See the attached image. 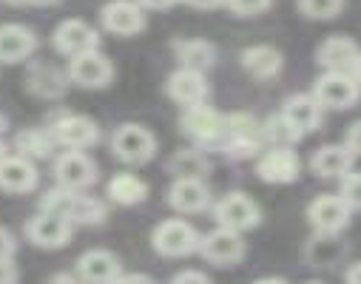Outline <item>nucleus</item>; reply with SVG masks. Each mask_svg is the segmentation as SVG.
I'll use <instances>...</instances> for the list:
<instances>
[{"instance_id": "nucleus-1", "label": "nucleus", "mask_w": 361, "mask_h": 284, "mask_svg": "<svg viewBox=\"0 0 361 284\" xmlns=\"http://www.w3.org/2000/svg\"><path fill=\"white\" fill-rule=\"evenodd\" d=\"M40 211L66 216L71 225H100L109 216V208L100 199L85 197L80 191H68V187H60V185L43 197Z\"/></svg>"}, {"instance_id": "nucleus-2", "label": "nucleus", "mask_w": 361, "mask_h": 284, "mask_svg": "<svg viewBox=\"0 0 361 284\" xmlns=\"http://www.w3.org/2000/svg\"><path fill=\"white\" fill-rule=\"evenodd\" d=\"M264 140H262V123L247 114V111H236L225 117V137L219 142V148L231 156V159H250L262 151Z\"/></svg>"}, {"instance_id": "nucleus-3", "label": "nucleus", "mask_w": 361, "mask_h": 284, "mask_svg": "<svg viewBox=\"0 0 361 284\" xmlns=\"http://www.w3.org/2000/svg\"><path fill=\"white\" fill-rule=\"evenodd\" d=\"M151 245L159 256L165 259H183V256H191L197 253L200 247V233L191 222L185 219H165L154 228L151 233Z\"/></svg>"}, {"instance_id": "nucleus-4", "label": "nucleus", "mask_w": 361, "mask_h": 284, "mask_svg": "<svg viewBox=\"0 0 361 284\" xmlns=\"http://www.w3.org/2000/svg\"><path fill=\"white\" fill-rule=\"evenodd\" d=\"M313 97L319 100L322 109L344 111L358 103L361 88L350 71H324L313 85Z\"/></svg>"}, {"instance_id": "nucleus-5", "label": "nucleus", "mask_w": 361, "mask_h": 284, "mask_svg": "<svg viewBox=\"0 0 361 284\" xmlns=\"http://www.w3.org/2000/svg\"><path fill=\"white\" fill-rule=\"evenodd\" d=\"M111 151L126 165H145L157 154V140L148 128L137 123H126L111 134Z\"/></svg>"}, {"instance_id": "nucleus-6", "label": "nucleus", "mask_w": 361, "mask_h": 284, "mask_svg": "<svg viewBox=\"0 0 361 284\" xmlns=\"http://www.w3.org/2000/svg\"><path fill=\"white\" fill-rule=\"evenodd\" d=\"M197 253H200L205 261L216 264V267H233V264H239V261L245 259L247 245H245L242 233H236V230L219 225L216 230L200 236V247H197Z\"/></svg>"}, {"instance_id": "nucleus-7", "label": "nucleus", "mask_w": 361, "mask_h": 284, "mask_svg": "<svg viewBox=\"0 0 361 284\" xmlns=\"http://www.w3.org/2000/svg\"><path fill=\"white\" fill-rule=\"evenodd\" d=\"M66 74H68V82H74L80 88H106L114 80V66L106 54L92 49V51L68 57Z\"/></svg>"}, {"instance_id": "nucleus-8", "label": "nucleus", "mask_w": 361, "mask_h": 284, "mask_svg": "<svg viewBox=\"0 0 361 284\" xmlns=\"http://www.w3.org/2000/svg\"><path fill=\"white\" fill-rule=\"evenodd\" d=\"M179 128L185 137H191L197 145H219L225 137V117L214 109H208L205 103L200 106H188L185 114L179 117Z\"/></svg>"}, {"instance_id": "nucleus-9", "label": "nucleus", "mask_w": 361, "mask_h": 284, "mask_svg": "<svg viewBox=\"0 0 361 284\" xmlns=\"http://www.w3.org/2000/svg\"><path fill=\"white\" fill-rule=\"evenodd\" d=\"M54 179L60 187H68V191H85V187L97 182V165L85 151L68 148L54 159Z\"/></svg>"}, {"instance_id": "nucleus-10", "label": "nucleus", "mask_w": 361, "mask_h": 284, "mask_svg": "<svg viewBox=\"0 0 361 284\" xmlns=\"http://www.w3.org/2000/svg\"><path fill=\"white\" fill-rule=\"evenodd\" d=\"M214 219H216V225H222V228H231V230H236V233H245V230H253V228L262 222V211H259V205H256L247 194L233 191V194H225V197L216 202Z\"/></svg>"}, {"instance_id": "nucleus-11", "label": "nucleus", "mask_w": 361, "mask_h": 284, "mask_svg": "<svg viewBox=\"0 0 361 284\" xmlns=\"http://www.w3.org/2000/svg\"><path fill=\"white\" fill-rule=\"evenodd\" d=\"M302 173L299 154L285 145H270V151L259 154L256 159V176L270 185H290Z\"/></svg>"}, {"instance_id": "nucleus-12", "label": "nucleus", "mask_w": 361, "mask_h": 284, "mask_svg": "<svg viewBox=\"0 0 361 284\" xmlns=\"http://www.w3.org/2000/svg\"><path fill=\"white\" fill-rule=\"evenodd\" d=\"M353 208L338 194H322L307 205V222L316 233H341L350 225Z\"/></svg>"}, {"instance_id": "nucleus-13", "label": "nucleus", "mask_w": 361, "mask_h": 284, "mask_svg": "<svg viewBox=\"0 0 361 284\" xmlns=\"http://www.w3.org/2000/svg\"><path fill=\"white\" fill-rule=\"evenodd\" d=\"M51 137L57 145L63 148H77V151H85L97 145L100 140V128L92 117H82V114H63L60 120L51 123Z\"/></svg>"}, {"instance_id": "nucleus-14", "label": "nucleus", "mask_w": 361, "mask_h": 284, "mask_svg": "<svg viewBox=\"0 0 361 284\" xmlns=\"http://www.w3.org/2000/svg\"><path fill=\"white\" fill-rule=\"evenodd\" d=\"M165 94L179 103V106H200L208 100V80H205V71H197V68H188V66H179L168 80H165Z\"/></svg>"}, {"instance_id": "nucleus-15", "label": "nucleus", "mask_w": 361, "mask_h": 284, "mask_svg": "<svg viewBox=\"0 0 361 284\" xmlns=\"http://www.w3.org/2000/svg\"><path fill=\"white\" fill-rule=\"evenodd\" d=\"M71 222L66 216H57V214H49V211H40L37 216H32L26 222V236L35 247H43V250H57V247H66L68 239H71Z\"/></svg>"}, {"instance_id": "nucleus-16", "label": "nucleus", "mask_w": 361, "mask_h": 284, "mask_svg": "<svg viewBox=\"0 0 361 284\" xmlns=\"http://www.w3.org/2000/svg\"><path fill=\"white\" fill-rule=\"evenodd\" d=\"M100 23L106 32L120 37H134L145 29V9L137 0H111L100 12Z\"/></svg>"}, {"instance_id": "nucleus-17", "label": "nucleus", "mask_w": 361, "mask_h": 284, "mask_svg": "<svg viewBox=\"0 0 361 284\" xmlns=\"http://www.w3.org/2000/svg\"><path fill=\"white\" fill-rule=\"evenodd\" d=\"M51 43H54V51L63 54V57H74V54H82V51H92L100 46V35L97 29H92L85 20H63L54 35H51Z\"/></svg>"}, {"instance_id": "nucleus-18", "label": "nucleus", "mask_w": 361, "mask_h": 284, "mask_svg": "<svg viewBox=\"0 0 361 284\" xmlns=\"http://www.w3.org/2000/svg\"><path fill=\"white\" fill-rule=\"evenodd\" d=\"M168 205L176 214H202L211 205V191L202 179H173L168 187Z\"/></svg>"}, {"instance_id": "nucleus-19", "label": "nucleus", "mask_w": 361, "mask_h": 284, "mask_svg": "<svg viewBox=\"0 0 361 284\" xmlns=\"http://www.w3.org/2000/svg\"><path fill=\"white\" fill-rule=\"evenodd\" d=\"M37 187V168L29 156H4L0 159V191L29 194Z\"/></svg>"}, {"instance_id": "nucleus-20", "label": "nucleus", "mask_w": 361, "mask_h": 284, "mask_svg": "<svg viewBox=\"0 0 361 284\" xmlns=\"http://www.w3.org/2000/svg\"><path fill=\"white\" fill-rule=\"evenodd\" d=\"M37 37L29 26L4 23L0 26V63H23L35 54Z\"/></svg>"}, {"instance_id": "nucleus-21", "label": "nucleus", "mask_w": 361, "mask_h": 284, "mask_svg": "<svg viewBox=\"0 0 361 284\" xmlns=\"http://www.w3.org/2000/svg\"><path fill=\"white\" fill-rule=\"evenodd\" d=\"M358 43L347 35H333L316 49V63L324 71H350L358 57Z\"/></svg>"}, {"instance_id": "nucleus-22", "label": "nucleus", "mask_w": 361, "mask_h": 284, "mask_svg": "<svg viewBox=\"0 0 361 284\" xmlns=\"http://www.w3.org/2000/svg\"><path fill=\"white\" fill-rule=\"evenodd\" d=\"M123 264L111 250H85L77 259V278L82 281H120Z\"/></svg>"}, {"instance_id": "nucleus-23", "label": "nucleus", "mask_w": 361, "mask_h": 284, "mask_svg": "<svg viewBox=\"0 0 361 284\" xmlns=\"http://www.w3.org/2000/svg\"><path fill=\"white\" fill-rule=\"evenodd\" d=\"M355 154L347 145H322L310 156V171L322 179H341L347 171H353Z\"/></svg>"}, {"instance_id": "nucleus-24", "label": "nucleus", "mask_w": 361, "mask_h": 284, "mask_svg": "<svg viewBox=\"0 0 361 284\" xmlns=\"http://www.w3.org/2000/svg\"><path fill=\"white\" fill-rule=\"evenodd\" d=\"M239 60H242V68L256 80H274L285 66L282 51L274 46H250L242 51Z\"/></svg>"}, {"instance_id": "nucleus-25", "label": "nucleus", "mask_w": 361, "mask_h": 284, "mask_svg": "<svg viewBox=\"0 0 361 284\" xmlns=\"http://www.w3.org/2000/svg\"><path fill=\"white\" fill-rule=\"evenodd\" d=\"M282 114L302 131V134H310L322 125V106L313 94H293V97L285 100L282 106Z\"/></svg>"}, {"instance_id": "nucleus-26", "label": "nucleus", "mask_w": 361, "mask_h": 284, "mask_svg": "<svg viewBox=\"0 0 361 284\" xmlns=\"http://www.w3.org/2000/svg\"><path fill=\"white\" fill-rule=\"evenodd\" d=\"M68 88V74L60 71L57 66H49V63H37L32 66L29 71V91L37 94L43 100H57L63 97Z\"/></svg>"}, {"instance_id": "nucleus-27", "label": "nucleus", "mask_w": 361, "mask_h": 284, "mask_svg": "<svg viewBox=\"0 0 361 284\" xmlns=\"http://www.w3.org/2000/svg\"><path fill=\"white\" fill-rule=\"evenodd\" d=\"M179 66H188L197 71H208L216 63V46L208 40H173L171 43Z\"/></svg>"}, {"instance_id": "nucleus-28", "label": "nucleus", "mask_w": 361, "mask_h": 284, "mask_svg": "<svg viewBox=\"0 0 361 284\" xmlns=\"http://www.w3.org/2000/svg\"><path fill=\"white\" fill-rule=\"evenodd\" d=\"M106 194H109V199H111L114 205L131 208V205L145 202V197H148V185H145L140 176H134V173H117V176L109 182Z\"/></svg>"}, {"instance_id": "nucleus-29", "label": "nucleus", "mask_w": 361, "mask_h": 284, "mask_svg": "<svg viewBox=\"0 0 361 284\" xmlns=\"http://www.w3.org/2000/svg\"><path fill=\"white\" fill-rule=\"evenodd\" d=\"M208 171H211V162L200 148L176 151L168 159V173H173L176 179H205Z\"/></svg>"}, {"instance_id": "nucleus-30", "label": "nucleus", "mask_w": 361, "mask_h": 284, "mask_svg": "<svg viewBox=\"0 0 361 284\" xmlns=\"http://www.w3.org/2000/svg\"><path fill=\"white\" fill-rule=\"evenodd\" d=\"M338 233H316L310 242H307V247H305V259L310 261V264H322V267H330V264H336L341 256H344V245L336 239Z\"/></svg>"}, {"instance_id": "nucleus-31", "label": "nucleus", "mask_w": 361, "mask_h": 284, "mask_svg": "<svg viewBox=\"0 0 361 284\" xmlns=\"http://www.w3.org/2000/svg\"><path fill=\"white\" fill-rule=\"evenodd\" d=\"M305 134L285 117V114H274L262 123V140L267 145H285V148H293Z\"/></svg>"}, {"instance_id": "nucleus-32", "label": "nucleus", "mask_w": 361, "mask_h": 284, "mask_svg": "<svg viewBox=\"0 0 361 284\" xmlns=\"http://www.w3.org/2000/svg\"><path fill=\"white\" fill-rule=\"evenodd\" d=\"M54 145L57 142H54L51 131H40V128H29V131H23V134L15 137V148L20 151V156H29V159L49 156Z\"/></svg>"}, {"instance_id": "nucleus-33", "label": "nucleus", "mask_w": 361, "mask_h": 284, "mask_svg": "<svg viewBox=\"0 0 361 284\" xmlns=\"http://www.w3.org/2000/svg\"><path fill=\"white\" fill-rule=\"evenodd\" d=\"M344 0H299V12L307 20H333L341 15Z\"/></svg>"}, {"instance_id": "nucleus-34", "label": "nucleus", "mask_w": 361, "mask_h": 284, "mask_svg": "<svg viewBox=\"0 0 361 284\" xmlns=\"http://www.w3.org/2000/svg\"><path fill=\"white\" fill-rule=\"evenodd\" d=\"M353 211H361V173H344L341 176V194H338Z\"/></svg>"}, {"instance_id": "nucleus-35", "label": "nucleus", "mask_w": 361, "mask_h": 284, "mask_svg": "<svg viewBox=\"0 0 361 284\" xmlns=\"http://www.w3.org/2000/svg\"><path fill=\"white\" fill-rule=\"evenodd\" d=\"M274 0H225V6L236 15V18H256L262 12L270 9Z\"/></svg>"}, {"instance_id": "nucleus-36", "label": "nucleus", "mask_w": 361, "mask_h": 284, "mask_svg": "<svg viewBox=\"0 0 361 284\" xmlns=\"http://www.w3.org/2000/svg\"><path fill=\"white\" fill-rule=\"evenodd\" d=\"M344 145L358 156L361 154V120L358 123H353L350 128H347V137H344Z\"/></svg>"}, {"instance_id": "nucleus-37", "label": "nucleus", "mask_w": 361, "mask_h": 284, "mask_svg": "<svg viewBox=\"0 0 361 284\" xmlns=\"http://www.w3.org/2000/svg\"><path fill=\"white\" fill-rule=\"evenodd\" d=\"M15 250H18L15 236H12L6 228H0V259H12V256H15Z\"/></svg>"}, {"instance_id": "nucleus-38", "label": "nucleus", "mask_w": 361, "mask_h": 284, "mask_svg": "<svg viewBox=\"0 0 361 284\" xmlns=\"http://www.w3.org/2000/svg\"><path fill=\"white\" fill-rule=\"evenodd\" d=\"M18 270L12 264V259H0V284H6V281H18Z\"/></svg>"}, {"instance_id": "nucleus-39", "label": "nucleus", "mask_w": 361, "mask_h": 284, "mask_svg": "<svg viewBox=\"0 0 361 284\" xmlns=\"http://www.w3.org/2000/svg\"><path fill=\"white\" fill-rule=\"evenodd\" d=\"M173 281H200V284H205V281H211V276L208 273H200V270H183V273H176L173 276Z\"/></svg>"}, {"instance_id": "nucleus-40", "label": "nucleus", "mask_w": 361, "mask_h": 284, "mask_svg": "<svg viewBox=\"0 0 361 284\" xmlns=\"http://www.w3.org/2000/svg\"><path fill=\"white\" fill-rule=\"evenodd\" d=\"M137 4H140L142 9H168V6L179 4V0H137Z\"/></svg>"}, {"instance_id": "nucleus-41", "label": "nucleus", "mask_w": 361, "mask_h": 284, "mask_svg": "<svg viewBox=\"0 0 361 284\" xmlns=\"http://www.w3.org/2000/svg\"><path fill=\"white\" fill-rule=\"evenodd\" d=\"M185 4L194 9H216V6H225V0H185Z\"/></svg>"}, {"instance_id": "nucleus-42", "label": "nucleus", "mask_w": 361, "mask_h": 284, "mask_svg": "<svg viewBox=\"0 0 361 284\" xmlns=\"http://www.w3.org/2000/svg\"><path fill=\"white\" fill-rule=\"evenodd\" d=\"M344 278H347V281H353V284H361V261H358V264H353V267L344 273Z\"/></svg>"}, {"instance_id": "nucleus-43", "label": "nucleus", "mask_w": 361, "mask_h": 284, "mask_svg": "<svg viewBox=\"0 0 361 284\" xmlns=\"http://www.w3.org/2000/svg\"><path fill=\"white\" fill-rule=\"evenodd\" d=\"M350 74L355 77V82H358V88H361V51H358V57H355V63H353V68H350Z\"/></svg>"}, {"instance_id": "nucleus-44", "label": "nucleus", "mask_w": 361, "mask_h": 284, "mask_svg": "<svg viewBox=\"0 0 361 284\" xmlns=\"http://www.w3.org/2000/svg\"><path fill=\"white\" fill-rule=\"evenodd\" d=\"M120 281H151V276H145V273H131V276H120Z\"/></svg>"}, {"instance_id": "nucleus-45", "label": "nucleus", "mask_w": 361, "mask_h": 284, "mask_svg": "<svg viewBox=\"0 0 361 284\" xmlns=\"http://www.w3.org/2000/svg\"><path fill=\"white\" fill-rule=\"evenodd\" d=\"M60 0H29V6H54Z\"/></svg>"}, {"instance_id": "nucleus-46", "label": "nucleus", "mask_w": 361, "mask_h": 284, "mask_svg": "<svg viewBox=\"0 0 361 284\" xmlns=\"http://www.w3.org/2000/svg\"><path fill=\"white\" fill-rule=\"evenodd\" d=\"M51 281H74V273H71V276H68V273H60V276H54Z\"/></svg>"}, {"instance_id": "nucleus-47", "label": "nucleus", "mask_w": 361, "mask_h": 284, "mask_svg": "<svg viewBox=\"0 0 361 284\" xmlns=\"http://www.w3.org/2000/svg\"><path fill=\"white\" fill-rule=\"evenodd\" d=\"M4 4H9V6H29V0H4Z\"/></svg>"}, {"instance_id": "nucleus-48", "label": "nucleus", "mask_w": 361, "mask_h": 284, "mask_svg": "<svg viewBox=\"0 0 361 284\" xmlns=\"http://www.w3.org/2000/svg\"><path fill=\"white\" fill-rule=\"evenodd\" d=\"M4 156H6V145H4V142H0V159H4Z\"/></svg>"}]
</instances>
